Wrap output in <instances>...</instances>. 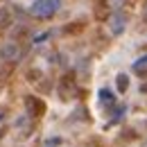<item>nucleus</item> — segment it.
<instances>
[{
	"label": "nucleus",
	"instance_id": "39448f33",
	"mask_svg": "<svg viewBox=\"0 0 147 147\" xmlns=\"http://www.w3.org/2000/svg\"><path fill=\"white\" fill-rule=\"evenodd\" d=\"M125 23H127L125 14H120V11H118V14H113V16H111V20H109L111 34H115V36H118V34H122V32H125Z\"/></svg>",
	"mask_w": 147,
	"mask_h": 147
},
{
	"label": "nucleus",
	"instance_id": "f257e3e1",
	"mask_svg": "<svg viewBox=\"0 0 147 147\" xmlns=\"http://www.w3.org/2000/svg\"><path fill=\"white\" fill-rule=\"evenodd\" d=\"M59 7H61V0H36L30 7V14L34 18H50L59 11Z\"/></svg>",
	"mask_w": 147,
	"mask_h": 147
},
{
	"label": "nucleus",
	"instance_id": "f03ea898",
	"mask_svg": "<svg viewBox=\"0 0 147 147\" xmlns=\"http://www.w3.org/2000/svg\"><path fill=\"white\" fill-rule=\"evenodd\" d=\"M20 55H23V50H20V45L16 41H7V43H2L0 45V59L2 61H18Z\"/></svg>",
	"mask_w": 147,
	"mask_h": 147
},
{
	"label": "nucleus",
	"instance_id": "f8f14e48",
	"mask_svg": "<svg viewBox=\"0 0 147 147\" xmlns=\"http://www.w3.org/2000/svg\"><path fill=\"white\" fill-rule=\"evenodd\" d=\"M143 147H147V143H143Z\"/></svg>",
	"mask_w": 147,
	"mask_h": 147
},
{
	"label": "nucleus",
	"instance_id": "20e7f679",
	"mask_svg": "<svg viewBox=\"0 0 147 147\" xmlns=\"http://www.w3.org/2000/svg\"><path fill=\"white\" fill-rule=\"evenodd\" d=\"M25 109H27V115L38 118V115L45 113V104H43L38 97H34V95H27V97H25Z\"/></svg>",
	"mask_w": 147,
	"mask_h": 147
},
{
	"label": "nucleus",
	"instance_id": "1a4fd4ad",
	"mask_svg": "<svg viewBox=\"0 0 147 147\" xmlns=\"http://www.w3.org/2000/svg\"><path fill=\"white\" fill-rule=\"evenodd\" d=\"M134 70H136V73H145L147 70V55L140 57L138 61H134Z\"/></svg>",
	"mask_w": 147,
	"mask_h": 147
},
{
	"label": "nucleus",
	"instance_id": "9d476101",
	"mask_svg": "<svg viewBox=\"0 0 147 147\" xmlns=\"http://www.w3.org/2000/svg\"><path fill=\"white\" fill-rule=\"evenodd\" d=\"M27 77H30V82H36L38 77H41V73H38V70H30V73H27Z\"/></svg>",
	"mask_w": 147,
	"mask_h": 147
},
{
	"label": "nucleus",
	"instance_id": "423d86ee",
	"mask_svg": "<svg viewBox=\"0 0 147 147\" xmlns=\"http://www.w3.org/2000/svg\"><path fill=\"white\" fill-rule=\"evenodd\" d=\"M11 25V9L9 7H0V30Z\"/></svg>",
	"mask_w": 147,
	"mask_h": 147
},
{
	"label": "nucleus",
	"instance_id": "6e6552de",
	"mask_svg": "<svg viewBox=\"0 0 147 147\" xmlns=\"http://www.w3.org/2000/svg\"><path fill=\"white\" fill-rule=\"evenodd\" d=\"M100 102L107 104V107H113V102H115V100H113V93H111L109 88H102V91H100Z\"/></svg>",
	"mask_w": 147,
	"mask_h": 147
},
{
	"label": "nucleus",
	"instance_id": "9b49d317",
	"mask_svg": "<svg viewBox=\"0 0 147 147\" xmlns=\"http://www.w3.org/2000/svg\"><path fill=\"white\" fill-rule=\"evenodd\" d=\"M145 18H147V7H145Z\"/></svg>",
	"mask_w": 147,
	"mask_h": 147
},
{
	"label": "nucleus",
	"instance_id": "7ed1b4c3",
	"mask_svg": "<svg viewBox=\"0 0 147 147\" xmlns=\"http://www.w3.org/2000/svg\"><path fill=\"white\" fill-rule=\"evenodd\" d=\"M77 93H79V88H77L73 77L70 75L61 77V82H59V97L61 100H73V97H77Z\"/></svg>",
	"mask_w": 147,
	"mask_h": 147
},
{
	"label": "nucleus",
	"instance_id": "0eeeda50",
	"mask_svg": "<svg viewBox=\"0 0 147 147\" xmlns=\"http://www.w3.org/2000/svg\"><path fill=\"white\" fill-rule=\"evenodd\" d=\"M115 86H118V91H120V93H125L129 88V77L125 73H120L118 77H115Z\"/></svg>",
	"mask_w": 147,
	"mask_h": 147
}]
</instances>
